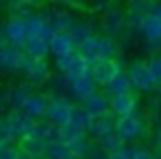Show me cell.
I'll return each mask as SVG.
<instances>
[{
	"label": "cell",
	"instance_id": "cell-1",
	"mask_svg": "<svg viewBox=\"0 0 161 159\" xmlns=\"http://www.w3.org/2000/svg\"><path fill=\"white\" fill-rule=\"evenodd\" d=\"M151 122L145 112L128 118H120V120H116L114 126V134L122 140V145H141L142 140H147L151 136Z\"/></svg>",
	"mask_w": 161,
	"mask_h": 159
},
{
	"label": "cell",
	"instance_id": "cell-2",
	"mask_svg": "<svg viewBox=\"0 0 161 159\" xmlns=\"http://www.w3.org/2000/svg\"><path fill=\"white\" fill-rule=\"evenodd\" d=\"M97 23H99V31H101L99 35H105V37L118 42L126 31V10H124V6L112 2L103 13H99Z\"/></svg>",
	"mask_w": 161,
	"mask_h": 159
},
{
	"label": "cell",
	"instance_id": "cell-3",
	"mask_svg": "<svg viewBox=\"0 0 161 159\" xmlns=\"http://www.w3.org/2000/svg\"><path fill=\"white\" fill-rule=\"evenodd\" d=\"M128 64H130V62H128L126 58H120V56L114 58V60H97V62H93V64H89V77L101 89V87H105L116 75L124 72Z\"/></svg>",
	"mask_w": 161,
	"mask_h": 159
},
{
	"label": "cell",
	"instance_id": "cell-4",
	"mask_svg": "<svg viewBox=\"0 0 161 159\" xmlns=\"http://www.w3.org/2000/svg\"><path fill=\"white\" fill-rule=\"evenodd\" d=\"M126 77H128V83L132 87V93H136L138 97L141 95H149L153 89H155V83H153L151 75L147 70V64L145 60H134L126 66Z\"/></svg>",
	"mask_w": 161,
	"mask_h": 159
},
{
	"label": "cell",
	"instance_id": "cell-5",
	"mask_svg": "<svg viewBox=\"0 0 161 159\" xmlns=\"http://www.w3.org/2000/svg\"><path fill=\"white\" fill-rule=\"evenodd\" d=\"M141 112H142V101L136 93H126V95H118V97H109V114L114 116V120L134 116V114H141Z\"/></svg>",
	"mask_w": 161,
	"mask_h": 159
},
{
	"label": "cell",
	"instance_id": "cell-6",
	"mask_svg": "<svg viewBox=\"0 0 161 159\" xmlns=\"http://www.w3.org/2000/svg\"><path fill=\"white\" fill-rule=\"evenodd\" d=\"M72 105L75 103L68 101L64 97H54L47 101V110H46V122H50L56 128H64L70 122V114H72Z\"/></svg>",
	"mask_w": 161,
	"mask_h": 159
},
{
	"label": "cell",
	"instance_id": "cell-7",
	"mask_svg": "<svg viewBox=\"0 0 161 159\" xmlns=\"http://www.w3.org/2000/svg\"><path fill=\"white\" fill-rule=\"evenodd\" d=\"M114 126H116V120H114L112 114L95 116V118H91L89 126H87V130H85V136L91 140V143H97L99 139L112 134V132H114Z\"/></svg>",
	"mask_w": 161,
	"mask_h": 159
},
{
	"label": "cell",
	"instance_id": "cell-8",
	"mask_svg": "<svg viewBox=\"0 0 161 159\" xmlns=\"http://www.w3.org/2000/svg\"><path fill=\"white\" fill-rule=\"evenodd\" d=\"M43 21H46V25L50 29H52L54 33H68L72 29V25H75V14L70 13V10H47V13L39 14Z\"/></svg>",
	"mask_w": 161,
	"mask_h": 159
},
{
	"label": "cell",
	"instance_id": "cell-9",
	"mask_svg": "<svg viewBox=\"0 0 161 159\" xmlns=\"http://www.w3.org/2000/svg\"><path fill=\"white\" fill-rule=\"evenodd\" d=\"M23 70H25V75H27L29 85H33V87L47 83L50 77H52L47 60H29V58H27V60H25Z\"/></svg>",
	"mask_w": 161,
	"mask_h": 159
},
{
	"label": "cell",
	"instance_id": "cell-10",
	"mask_svg": "<svg viewBox=\"0 0 161 159\" xmlns=\"http://www.w3.org/2000/svg\"><path fill=\"white\" fill-rule=\"evenodd\" d=\"M68 95H70L72 99H75L76 103H83V101H87V99L91 97L93 93H97L99 91V87L91 81V77L87 75V77H80V79H75V81H68Z\"/></svg>",
	"mask_w": 161,
	"mask_h": 159
},
{
	"label": "cell",
	"instance_id": "cell-11",
	"mask_svg": "<svg viewBox=\"0 0 161 159\" xmlns=\"http://www.w3.org/2000/svg\"><path fill=\"white\" fill-rule=\"evenodd\" d=\"M97 31H99V23L95 19H85V21H75V25H72V29L68 31V37L72 39V43L76 46H80L83 42H87L89 37H93V35H97Z\"/></svg>",
	"mask_w": 161,
	"mask_h": 159
},
{
	"label": "cell",
	"instance_id": "cell-12",
	"mask_svg": "<svg viewBox=\"0 0 161 159\" xmlns=\"http://www.w3.org/2000/svg\"><path fill=\"white\" fill-rule=\"evenodd\" d=\"M47 95H39V93H33L31 97L25 101L23 105V114L31 120H43L46 118V110H47Z\"/></svg>",
	"mask_w": 161,
	"mask_h": 159
},
{
	"label": "cell",
	"instance_id": "cell-13",
	"mask_svg": "<svg viewBox=\"0 0 161 159\" xmlns=\"http://www.w3.org/2000/svg\"><path fill=\"white\" fill-rule=\"evenodd\" d=\"M47 48H50V54H52L54 58L68 56V54H75L76 52L72 39L68 37V33H54L52 39L47 42Z\"/></svg>",
	"mask_w": 161,
	"mask_h": 159
},
{
	"label": "cell",
	"instance_id": "cell-14",
	"mask_svg": "<svg viewBox=\"0 0 161 159\" xmlns=\"http://www.w3.org/2000/svg\"><path fill=\"white\" fill-rule=\"evenodd\" d=\"M99 91L109 99V97H118V95L132 93V87H130V83H128L126 72H120V75H116L114 79H112L108 85H105V87H101Z\"/></svg>",
	"mask_w": 161,
	"mask_h": 159
},
{
	"label": "cell",
	"instance_id": "cell-15",
	"mask_svg": "<svg viewBox=\"0 0 161 159\" xmlns=\"http://www.w3.org/2000/svg\"><path fill=\"white\" fill-rule=\"evenodd\" d=\"M83 108H85V112L89 114L91 118L95 116H103V114H109V99L105 97L101 91H97V93H93L87 101L80 103Z\"/></svg>",
	"mask_w": 161,
	"mask_h": 159
},
{
	"label": "cell",
	"instance_id": "cell-16",
	"mask_svg": "<svg viewBox=\"0 0 161 159\" xmlns=\"http://www.w3.org/2000/svg\"><path fill=\"white\" fill-rule=\"evenodd\" d=\"M109 159H155V153L149 147L124 145L120 151H116L114 155H109Z\"/></svg>",
	"mask_w": 161,
	"mask_h": 159
},
{
	"label": "cell",
	"instance_id": "cell-17",
	"mask_svg": "<svg viewBox=\"0 0 161 159\" xmlns=\"http://www.w3.org/2000/svg\"><path fill=\"white\" fill-rule=\"evenodd\" d=\"M23 48H25V58H29V60H46L50 56L47 42H43L39 37H27Z\"/></svg>",
	"mask_w": 161,
	"mask_h": 159
},
{
	"label": "cell",
	"instance_id": "cell-18",
	"mask_svg": "<svg viewBox=\"0 0 161 159\" xmlns=\"http://www.w3.org/2000/svg\"><path fill=\"white\" fill-rule=\"evenodd\" d=\"M97 52H99V33L89 37L87 42H83L80 46H76V56L83 62H87V64H93V62L99 60Z\"/></svg>",
	"mask_w": 161,
	"mask_h": 159
},
{
	"label": "cell",
	"instance_id": "cell-19",
	"mask_svg": "<svg viewBox=\"0 0 161 159\" xmlns=\"http://www.w3.org/2000/svg\"><path fill=\"white\" fill-rule=\"evenodd\" d=\"M6 37L10 39L13 46H23L27 42V27H25V19H19L14 17L8 25H6Z\"/></svg>",
	"mask_w": 161,
	"mask_h": 159
},
{
	"label": "cell",
	"instance_id": "cell-20",
	"mask_svg": "<svg viewBox=\"0 0 161 159\" xmlns=\"http://www.w3.org/2000/svg\"><path fill=\"white\" fill-rule=\"evenodd\" d=\"M89 122H91V116L85 112V108L79 105V103H75V105H72V114H70V122H68V126L76 128V130H80V132H85L87 126H89Z\"/></svg>",
	"mask_w": 161,
	"mask_h": 159
},
{
	"label": "cell",
	"instance_id": "cell-21",
	"mask_svg": "<svg viewBox=\"0 0 161 159\" xmlns=\"http://www.w3.org/2000/svg\"><path fill=\"white\" fill-rule=\"evenodd\" d=\"M66 147H68V151H70L72 159H85L87 153L91 151V147H93V143H91V140L83 134V136H79V139L66 143Z\"/></svg>",
	"mask_w": 161,
	"mask_h": 159
},
{
	"label": "cell",
	"instance_id": "cell-22",
	"mask_svg": "<svg viewBox=\"0 0 161 159\" xmlns=\"http://www.w3.org/2000/svg\"><path fill=\"white\" fill-rule=\"evenodd\" d=\"M99 60H114V58L120 56L118 50V42L105 37V35H99V52H97Z\"/></svg>",
	"mask_w": 161,
	"mask_h": 159
},
{
	"label": "cell",
	"instance_id": "cell-23",
	"mask_svg": "<svg viewBox=\"0 0 161 159\" xmlns=\"http://www.w3.org/2000/svg\"><path fill=\"white\" fill-rule=\"evenodd\" d=\"M43 159H72V155H70V151H68L66 143L56 140V143H50V145H46Z\"/></svg>",
	"mask_w": 161,
	"mask_h": 159
},
{
	"label": "cell",
	"instance_id": "cell-24",
	"mask_svg": "<svg viewBox=\"0 0 161 159\" xmlns=\"http://www.w3.org/2000/svg\"><path fill=\"white\" fill-rule=\"evenodd\" d=\"M95 147H97L99 151H103L105 155H114L116 151H120L124 145H122V140H120L118 136L112 132V134H108V136H103V139L97 140V143H95Z\"/></svg>",
	"mask_w": 161,
	"mask_h": 159
},
{
	"label": "cell",
	"instance_id": "cell-25",
	"mask_svg": "<svg viewBox=\"0 0 161 159\" xmlns=\"http://www.w3.org/2000/svg\"><path fill=\"white\" fill-rule=\"evenodd\" d=\"M124 10H126L128 14H134V17H147V14H151L153 10V2L151 0H132V2H128L126 6H124Z\"/></svg>",
	"mask_w": 161,
	"mask_h": 159
},
{
	"label": "cell",
	"instance_id": "cell-26",
	"mask_svg": "<svg viewBox=\"0 0 161 159\" xmlns=\"http://www.w3.org/2000/svg\"><path fill=\"white\" fill-rule=\"evenodd\" d=\"M87 75H89V64H87V62H83L79 56H75L72 64L68 66L66 72H64L66 81H75V79H80V77H87Z\"/></svg>",
	"mask_w": 161,
	"mask_h": 159
},
{
	"label": "cell",
	"instance_id": "cell-27",
	"mask_svg": "<svg viewBox=\"0 0 161 159\" xmlns=\"http://www.w3.org/2000/svg\"><path fill=\"white\" fill-rule=\"evenodd\" d=\"M145 64H147V70H149V75H151L153 83H155V87H161V54L149 56L145 60Z\"/></svg>",
	"mask_w": 161,
	"mask_h": 159
},
{
	"label": "cell",
	"instance_id": "cell-28",
	"mask_svg": "<svg viewBox=\"0 0 161 159\" xmlns=\"http://www.w3.org/2000/svg\"><path fill=\"white\" fill-rule=\"evenodd\" d=\"M147 105H149V114H157V118H161V87H155L149 93Z\"/></svg>",
	"mask_w": 161,
	"mask_h": 159
},
{
	"label": "cell",
	"instance_id": "cell-29",
	"mask_svg": "<svg viewBox=\"0 0 161 159\" xmlns=\"http://www.w3.org/2000/svg\"><path fill=\"white\" fill-rule=\"evenodd\" d=\"M85 159H109V155H105L103 151H99L97 147H95V143H93V147H91V151L87 153Z\"/></svg>",
	"mask_w": 161,
	"mask_h": 159
},
{
	"label": "cell",
	"instance_id": "cell-30",
	"mask_svg": "<svg viewBox=\"0 0 161 159\" xmlns=\"http://www.w3.org/2000/svg\"><path fill=\"white\" fill-rule=\"evenodd\" d=\"M151 14H155L157 19H161V0H155V2H153V10H151Z\"/></svg>",
	"mask_w": 161,
	"mask_h": 159
},
{
	"label": "cell",
	"instance_id": "cell-31",
	"mask_svg": "<svg viewBox=\"0 0 161 159\" xmlns=\"http://www.w3.org/2000/svg\"><path fill=\"white\" fill-rule=\"evenodd\" d=\"M155 159H161V153H155Z\"/></svg>",
	"mask_w": 161,
	"mask_h": 159
},
{
	"label": "cell",
	"instance_id": "cell-32",
	"mask_svg": "<svg viewBox=\"0 0 161 159\" xmlns=\"http://www.w3.org/2000/svg\"><path fill=\"white\" fill-rule=\"evenodd\" d=\"M159 139H161V128H159Z\"/></svg>",
	"mask_w": 161,
	"mask_h": 159
}]
</instances>
